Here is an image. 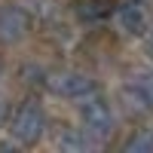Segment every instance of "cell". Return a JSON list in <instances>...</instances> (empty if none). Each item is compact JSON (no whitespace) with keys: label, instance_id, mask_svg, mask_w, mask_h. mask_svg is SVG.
<instances>
[{"label":"cell","instance_id":"cell-12","mask_svg":"<svg viewBox=\"0 0 153 153\" xmlns=\"http://www.w3.org/2000/svg\"><path fill=\"white\" fill-rule=\"evenodd\" d=\"M6 113H9V104H6V98H0V126L6 123Z\"/></svg>","mask_w":153,"mask_h":153},{"label":"cell","instance_id":"cell-13","mask_svg":"<svg viewBox=\"0 0 153 153\" xmlns=\"http://www.w3.org/2000/svg\"><path fill=\"white\" fill-rule=\"evenodd\" d=\"M0 76H3V61H0Z\"/></svg>","mask_w":153,"mask_h":153},{"label":"cell","instance_id":"cell-1","mask_svg":"<svg viewBox=\"0 0 153 153\" xmlns=\"http://www.w3.org/2000/svg\"><path fill=\"white\" fill-rule=\"evenodd\" d=\"M43 129H46V113H43V107L37 104V101H22L19 110L12 113V120H9L12 141L31 147V144H37L43 138Z\"/></svg>","mask_w":153,"mask_h":153},{"label":"cell","instance_id":"cell-3","mask_svg":"<svg viewBox=\"0 0 153 153\" xmlns=\"http://www.w3.org/2000/svg\"><path fill=\"white\" fill-rule=\"evenodd\" d=\"M43 83H46L49 92H55V95H61V98H86L89 92H95L92 76L83 74V71H74V68L49 71Z\"/></svg>","mask_w":153,"mask_h":153},{"label":"cell","instance_id":"cell-9","mask_svg":"<svg viewBox=\"0 0 153 153\" xmlns=\"http://www.w3.org/2000/svg\"><path fill=\"white\" fill-rule=\"evenodd\" d=\"M132 83L138 86V92L147 98V104H150V110H153V74H141V76H135Z\"/></svg>","mask_w":153,"mask_h":153},{"label":"cell","instance_id":"cell-7","mask_svg":"<svg viewBox=\"0 0 153 153\" xmlns=\"http://www.w3.org/2000/svg\"><path fill=\"white\" fill-rule=\"evenodd\" d=\"M126 153H153V132L150 129H135L132 138L123 144Z\"/></svg>","mask_w":153,"mask_h":153},{"label":"cell","instance_id":"cell-10","mask_svg":"<svg viewBox=\"0 0 153 153\" xmlns=\"http://www.w3.org/2000/svg\"><path fill=\"white\" fill-rule=\"evenodd\" d=\"M58 144H61V147H74V150H83V147H86V141H83V138L76 135V132H68V129L61 132V138H58Z\"/></svg>","mask_w":153,"mask_h":153},{"label":"cell","instance_id":"cell-4","mask_svg":"<svg viewBox=\"0 0 153 153\" xmlns=\"http://www.w3.org/2000/svg\"><path fill=\"white\" fill-rule=\"evenodd\" d=\"M31 34V16L16 3H3L0 6V43H22Z\"/></svg>","mask_w":153,"mask_h":153},{"label":"cell","instance_id":"cell-11","mask_svg":"<svg viewBox=\"0 0 153 153\" xmlns=\"http://www.w3.org/2000/svg\"><path fill=\"white\" fill-rule=\"evenodd\" d=\"M144 46H147V55L153 58V31L147 28V34H144Z\"/></svg>","mask_w":153,"mask_h":153},{"label":"cell","instance_id":"cell-2","mask_svg":"<svg viewBox=\"0 0 153 153\" xmlns=\"http://www.w3.org/2000/svg\"><path fill=\"white\" fill-rule=\"evenodd\" d=\"M80 120H83V129L95 138V141H107L110 132H113V110L110 104L101 95H89L83 104H80Z\"/></svg>","mask_w":153,"mask_h":153},{"label":"cell","instance_id":"cell-5","mask_svg":"<svg viewBox=\"0 0 153 153\" xmlns=\"http://www.w3.org/2000/svg\"><path fill=\"white\" fill-rule=\"evenodd\" d=\"M117 22H120V28L126 34H132V37H144L147 34V9L141 0H126V3H120L117 9Z\"/></svg>","mask_w":153,"mask_h":153},{"label":"cell","instance_id":"cell-8","mask_svg":"<svg viewBox=\"0 0 153 153\" xmlns=\"http://www.w3.org/2000/svg\"><path fill=\"white\" fill-rule=\"evenodd\" d=\"M123 101H126V107H129L132 113H150V104H147V98L138 92V86L135 83H129L123 89Z\"/></svg>","mask_w":153,"mask_h":153},{"label":"cell","instance_id":"cell-6","mask_svg":"<svg viewBox=\"0 0 153 153\" xmlns=\"http://www.w3.org/2000/svg\"><path fill=\"white\" fill-rule=\"evenodd\" d=\"M113 0H74V12L83 22H101L113 12Z\"/></svg>","mask_w":153,"mask_h":153}]
</instances>
